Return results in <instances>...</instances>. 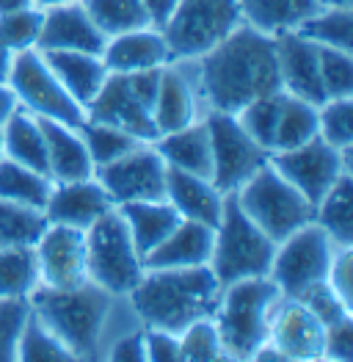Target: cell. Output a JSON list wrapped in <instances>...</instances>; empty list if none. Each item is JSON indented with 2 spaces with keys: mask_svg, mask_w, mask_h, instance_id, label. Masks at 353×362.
<instances>
[{
  "mask_svg": "<svg viewBox=\"0 0 353 362\" xmlns=\"http://www.w3.org/2000/svg\"><path fill=\"white\" fill-rule=\"evenodd\" d=\"M105 360L114 362H147V340H144V327H136L130 332L119 334L114 346L108 349Z\"/></svg>",
  "mask_w": 353,
  "mask_h": 362,
  "instance_id": "47",
  "label": "cell"
},
{
  "mask_svg": "<svg viewBox=\"0 0 353 362\" xmlns=\"http://www.w3.org/2000/svg\"><path fill=\"white\" fill-rule=\"evenodd\" d=\"M166 199L174 205V211L182 218L215 227L221 221L227 194H221L210 177L179 172V169L169 166V172H166Z\"/></svg>",
  "mask_w": 353,
  "mask_h": 362,
  "instance_id": "22",
  "label": "cell"
},
{
  "mask_svg": "<svg viewBox=\"0 0 353 362\" xmlns=\"http://www.w3.org/2000/svg\"><path fill=\"white\" fill-rule=\"evenodd\" d=\"M298 299L318 315V321L323 324L325 329L334 327V324H340V321H345V318H353V307L325 279L318 282V285H312L309 291H304Z\"/></svg>",
  "mask_w": 353,
  "mask_h": 362,
  "instance_id": "44",
  "label": "cell"
},
{
  "mask_svg": "<svg viewBox=\"0 0 353 362\" xmlns=\"http://www.w3.org/2000/svg\"><path fill=\"white\" fill-rule=\"evenodd\" d=\"M147 362H179V334L144 327Z\"/></svg>",
  "mask_w": 353,
  "mask_h": 362,
  "instance_id": "49",
  "label": "cell"
},
{
  "mask_svg": "<svg viewBox=\"0 0 353 362\" xmlns=\"http://www.w3.org/2000/svg\"><path fill=\"white\" fill-rule=\"evenodd\" d=\"M102 61H105L108 72L127 75V72L166 66L169 61H174V56H172V47L166 42V36H163V28L147 25V28L111 36L105 42Z\"/></svg>",
  "mask_w": 353,
  "mask_h": 362,
  "instance_id": "21",
  "label": "cell"
},
{
  "mask_svg": "<svg viewBox=\"0 0 353 362\" xmlns=\"http://www.w3.org/2000/svg\"><path fill=\"white\" fill-rule=\"evenodd\" d=\"M166 160L155 150L152 141L138 144L136 150L121 155L116 160L100 166L94 177L102 182L114 205L144 202V199H163L166 197Z\"/></svg>",
  "mask_w": 353,
  "mask_h": 362,
  "instance_id": "13",
  "label": "cell"
},
{
  "mask_svg": "<svg viewBox=\"0 0 353 362\" xmlns=\"http://www.w3.org/2000/svg\"><path fill=\"white\" fill-rule=\"evenodd\" d=\"M276 243L243 213L235 194H227L221 221L213 230V252L210 269L215 274L218 285H229L249 276H265L270 272Z\"/></svg>",
  "mask_w": 353,
  "mask_h": 362,
  "instance_id": "5",
  "label": "cell"
},
{
  "mask_svg": "<svg viewBox=\"0 0 353 362\" xmlns=\"http://www.w3.org/2000/svg\"><path fill=\"white\" fill-rule=\"evenodd\" d=\"M318 136L337 150L353 147V97L325 100L318 105Z\"/></svg>",
  "mask_w": 353,
  "mask_h": 362,
  "instance_id": "42",
  "label": "cell"
},
{
  "mask_svg": "<svg viewBox=\"0 0 353 362\" xmlns=\"http://www.w3.org/2000/svg\"><path fill=\"white\" fill-rule=\"evenodd\" d=\"M17 362H75L69 349L61 343L56 334L50 332V327L28 313L25 327L20 332V343H17Z\"/></svg>",
  "mask_w": 353,
  "mask_h": 362,
  "instance_id": "37",
  "label": "cell"
},
{
  "mask_svg": "<svg viewBox=\"0 0 353 362\" xmlns=\"http://www.w3.org/2000/svg\"><path fill=\"white\" fill-rule=\"evenodd\" d=\"M282 94L285 91H273L251 100L249 105H243L235 117L240 127L268 152H273V141H276V124H279V111H282Z\"/></svg>",
  "mask_w": 353,
  "mask_h": 362,
  "instance_id": "39",
  "label": "cell"
},
{
  "mask_svg": "<svg viewBox=\"0 0 353 362\" xmlns=\"http://www.w3.org/2000/svg\"><path fill=\"white\" fill-rule=\"evenodd\" d=\"M28 304L69 349L72 360H105L119 334L144 327L127 296H116L91 279L78 288L39 285Z\"/></svg>",
  "mask_w": 353,
  "mask_h": 362,
  "instance_id": "1",
  "label": "cell"
},
{
  "mask_svg": "<svg viewBox=\"0 0 353 362\" xmlns=\"http://www.w3.org/2000/svg\"><path fill=\"white\" fill-rule=\"evenodd\" d=\"M337 252L340 246L331 241V235L315 221H309L290 233L285 241L276 243L268 276L276 282L282 296L298 299L304 291H309L312 285L328 276Z\"/></svg>",
  "mask_w": 353,
  "mask_h": 362,
  "instance_id": "9",
  "label": "cell"
},
{
  "mask_svg": "<svg viewBox=\"0 0 353 362\" xmlns=\"http://www.w3.org/2000/svg\"><path fill=\"white\" fill-rule=\"evenodd\" d=\"M105 36L91 23L83 3H64L44 8V23L39 36V50H72V53H94L102 56Z\"/></svg>",
  "mask_w": 353,
  "mask_h": 362,
  "instance_id": "20",
  "label": "cell"
},
{
  "mask_svg": "<svg viewBox=\"0 0 353 362\" xmlns=\"http://www.w3.org/2000/svg\"><path fill=\"white\" fill-rule=\"evenodd\" d=\"M276 59H279V81L285 94L301 97L312 105L325 103L318 45H312L295 30L282 33L276 36Z\"/></svg>",
  "mask_w": 353,
  "mask_h": 362,
  "instance_id": "18",
  "label": "cell"
},
{
  "mask_svg": "<svg viewBox=\"0 0 353 362\" xmlns=\"http://www.w3.org/2000/svg\"><path fill=\"white\" fill-rule=\"evenodd\" d=\"M86 263L88 279L116 296H127L144 276V255L119 208H111L86 230Z\"/></svg>",
  "mask_w": 353,
  "mask_h": 362,
  "instance_id": "6",
  "label": "cell"
},
{
  "mask_svg": "<svg viewBox=\"0 0 353 362\" xmlns=\"http://www.w3.org/2000/svg\"><path fill=\"white\" fill-rule=\"evenodd\" d=\"M20 108V100L8 83H0V127L11 119V114Z\"/></svg>",
  "mask_w": 353,
  "mask_h": 362,
  "instance_id": "51",
  "label": "cell"
},
{
  "mask_svg": "<svg viewBox=\"0 0 353 362\" xmlns=\"http://www.w3.org/2000/svg\"><path fill=\"white\" fill-rule=\"evenodd\" d=\"M235 199L273 243L285 241L315 216V208L304 199V194L285 180L270 160L237 188Z\"/></svg>",
  "mask_w": 353,
  "mask_h": 362,
  "instance_id": "7",
  "label": "cell"
},
{
  "mask_svg": "<svg viewBox=\"0 0 353 362\" xmlns=\"http://www.w3.org/2000/svg\"><path fill=\"white\" fill-rule=\"evenodd\" d=\"M44 61L50 64V69L56 72L64 89L69 91L83 108L97 97V91L102 89V83L108 81V66L102 56L94 53H72V50H42Z\"/></svg>",
  "mask_w": 353,
  "mask_h": 362,
  "instance_id": "26",
  "label": "cell"
},
{
  "mask_svg": "<svg viewBox=\"0 0 353 362\" xmlns=\"http://www.w3.org/2000/svg\"><path fill=\"white\" fill-rule=\"evenodd\" d=\"M213 230L199 221L182 218L174 230L157 243L147 257V269H191V266H207L213 252Z\"/></svg>",
  "mask_w": 353,
  "mask_h": 362,
  "instance_id": "24",
  "label": "cell"
},
{
  "mask_svg": "<svg viewBox=\"0 0 353 362\" xmlns=\"http://www.w3.org/2000/svg\"><path fill=\"white\" fill-rule=\"evenodd\" d=\"M47 224L44 211L0 199V246H36Z\"/></svg>",
  "mask_w": 353,
  "mask_h": 362,
  "instance_id": "36",
  "label": "cell"
},
{
  "mask_svg": "<svg viewBox=\"0 0 353 362\" xmlns=\"http://www.w3.org/2000/svg\"><path fill=\"white\" fill-rule=\"evenodd\" d=\"M237 3L243 23L273 39L298 30L321 8V0H237Z\"/></svg>",
  "mask_w": 353,
  "mask_h": 362,
  "instance_id": "27",
  "label": "cell"
},
{
  "mask_svg": "<svg viewBox=\"0 0 353 362\" xmlns=\"http://www.w3.org/2000/svg\"><path fill=\"white\" fill-rule=\"evenodd\" d=\"M50 191H53V177L50 175L23 166L17 160L0 158V199L44 211V205L50 199Z\"/></svg>",
  "mask_w": 353,
  "mask_h": 362,
  "instance_id": "31",
  "label": "cell"
},
{
  "mask_svg": "<svg viewBox=\"0 0 353 362\" xmlns=\"http://www.w3.org/2000/svg\"><path fill=\"white\" fill-rule=\"evenodd\" d=\"M279 299L282 291L268 274L237 279L221 288V299L213 321L218 327L227 360H254L260 346L268 340L270 315Z\"/></svg>",
  "mask_w": 353,
  "mask_h": 362,
  "instance_id": "4",
  "label": "cell"
},
{
  "mask_svg": "<svg viewBox=\"0 0 353 362\" xmlns=\"http://www.w3.org/2000/svg\"><path fill=\"white\" fill-rule=\"evenodd\" d=\"M42 23H44V8H39V6H28V8H17V11H8V14H0V42L11 53L39 50Z\"/></svg>",
  "mask_w": 353,
  "mask_h": 362,
  "instance_id": "40",
  "label": "cell"
},
{
  "mask_svg": "<svg viewBox=\"0 0 353 362\" xmlns=\"http://www.w3.org/2000/svg\"><path fill=\"white\" fill-rule=\"evenodd\" d=\"M111 208H116V205L111 202L102 182L91 175L83 180L53 182L50 199L44 205V216L50 224H66V227L86 233L88 227Z\"/></svg>",
  "mask_w": 353,
  "mask_h": 362,
  "instance_id": "19",
  "label": "cell"
},
{
  "mask_svg": "<svg viewBox=\"0 0 353 362\" xmlns=\"http://www.w3.org/2000/svg\"><path fill=\"white\" fill-rule=\"evenodd\" d=\"M207 111L237 114L251 100L282 91L276 39L240 23L221 45L196 59Z\"/></svg>",
  "mask_w": 353,
  "mask_h": 362,
  "instance_id": "2",
  "label": "cell"
},
{
  "mask_svg": "<svg viewBox=\"0 0 353 362\" xmlns=\"http://www.w3.org/2000/svg\"><path fill=\"white\" fill-rule=\"evenodd\" d=\"M80 3L105 39L152 25L144 0H80Z\"/></svg>",
  "mask_w": 353,
  "mask_h": 362,
  "instance_id": "34",
  "label": "cell"
},
{
  "mask_svg": "<svg viewBox=\"0 0 353 362\" xmlns=\"http://www.w3.org/2000/svg\"><path fill=\"white\" fill-rule=\"evenodd\" d=\"M270 163L315 208L342 175H353V147L337 150L318 136L293 150L270 152Z\"/></svg>",
  "mask_w": 353,
  "mask_h": 362,
  "instance_id": "12",
  "label": "cell"
},
{
  "mask_svg": "<svg viewBox=\"0 0 353 362\" xmlns=\"http://www.w3.org/2000/svg\"><path fill=\"white\" fill-rule=\"evenodd\" d=\"M152 144H155V150L160 152V158L166 160V166L210 177V172H213V147H210V133H207L205 119L191 122V124L172 130V133H160Z\"/></svg>",
  "mask_w": 353,
  "mask_h": 362,
  "instance_id": "25",
  "label": "cell"
},
{
  "mask_svg": "<svg viewBox=\"0 0 353 362\" xmlns=\"http://www.w3.org/2000/svg\"><path fill=\"white\" fill-rule=\"evenodd\" d=\"M86 119L114 124L119 130L133 133L141 141H155L157 139L155 114H152V108L147 103L133 91L127 75H116V72L108 75L102 89L97 91V97L88 103Z\"/></svg>",
  "mask_w": 353,
  "mask_h": 362,
  "instance_id": "17",
  "label": "cell"
},
{
  "mask_svg": "<svg viewBox=\"0 0 353 362\" xmlns=\"http://www.w3.org/2000/svg\"><path fill=\"white\" fill-rule=\"evenodd\" d=\"M8 86L17 94L20 108L30 111L39 119H53L69 127H80L86 122V108L64 89L42 50L17 53Z\"/></svg>",
  "mask_w": 353,
  "mask_h": 362,
  "instance_id": "10",
  "label": "cell"
},
{
  "mask_svg": "<svg viewBox=\"0 0 353 362\" xmlns=\"http://www.w3.org/2000/svg\"><path fill=\"white\" fill-rule=\"evenodd\" d=\"M312 139H318V105H312L301 97H293V94H282L273 152L293 150Z\"/></svg>",
  "mask_w": 353,
  "mask_h": 362,
  "instance_id": "35",
  "label": "cell"
},
{
  "mask_svg": "<svg viewBox=\"0 0 353 362\" xmlns=\"http://www.w3.org/2000/svg\"><path fill=\"white\" fill-rule=\"evenodd\" d=\"M39 8H50V6H64V3H78V0H33Z\"/></svg>",
  "mask_w": 353,
  "mask_h": 362,
  "instance_id": "54",
  "label": "cell"
},
{
  "mask_svg": "<svg viewBox=\"0 0 353 362\" xmlns=\"http://www.w3.org/2000/svg\"><path fill=\"white\" fill-rule=\"evenodd\" d=\"M295 33L318 47L353 53V6H321Z\"/></svg>",
  "mask_w": 353,
  "mask_h": 362,
  "instance_id": "32",
  "label": "cell"
},
{
  "mask_svg": "<svg viewBox=\"0 0 353 362\" xmlns=\"http://www.w3.org/2000/svg\"><path fill=\"white\" fill-rule=\"evenodd\" d=\"M325 282L353 307V246H340Z\"/></svg>",
  "mask_w": 353,
  "mask_h": 362,
  "instance_id": "46",
  "label": "cell"
},
{
  "mask_svg": "<svg viewBox=\"0 0 353 362\" xmlns=\"http://www.w3.org/2000/svg\"><path fill=\"white\" fill-rule=\"evenodd\" d=\"M28 313V299H0V362H17V343Z\"/></svg>",
  "mask_w": 353,
  "mask_h": 362,
  "instance_id": "45",
  "label": "cell"
},
{
  "mask_svg": "<svg viewBox=\"0 0 353 362\" xmlns=\"http://www.w3.org/2000/svg\"><path fill=\"white\" fill-rule=\"evenodd\" d=\"M80 133L86 139L88 155L94 160V172L100 166H105V163L121 158V155H127L130 150H136L138 144H144L141 139H136L127 130H119L114 124H102V122H91V119H86L80 124Z\"/></svg>",
  "mask_w": 353,
  "mask_h": 362,
  "instance_id": "38",
  "label": "cell"
},
{
  "mask_svg": "<svg viewBox=\"0 0 353 362\" xmlns=\"http://www.w3.org/2000/svg\"><path fill=\"white\" fill-rule=\"evenodd\" d=\"M36 263H39V285L44 288H78L88 282L86 263V233L47 224L42 238L36 241Z\"/></svg>",
  "mask_w": 353,
  "mask_h": 362,
  "instance_id": "16",
  "label": "cell"
},
{
  "mask_svg": "<svg viewBox=\"0 0 353 362\" xmlns=\"http://www.w3.org/2000/svg\"><path fill=\"white\" fill-rule=\"evenodd\" d=\"M152 114L157 124V136L179 130L196 119H205L207 105L196 75V59H174L163 66Z\"/></svg>",
  "mask_w": 353,
  "mask_h": 362,
  "instance_id": "15",
  "label": "cell"
},
{
  "mask_svg": "<svg viewBox=\"0 0 353 362\" xmlns=\"http://www.w3.org/2000/svg\"><path fill=\"white\" fill-rule=\"evenodd\" d=\"M3 136V158L30 166L36 172H47V150H44V133L42 122L25 108H17L11 119L0 127Z\"/></svg>",
  "mask_w": 353,
  "mask_h": 362,
  "instance_id": "29",
  "label": "cell"
},
{
  "mask_svg": "<svg viewBox=\"0 0 353 362\" xmlns=\"http://www.w3.org/2000/svg\"><path fill=\"white\" fill-rule=\"evenodd\" d=\"M14 59H17V53H11V50L0 42V83H8L11 69H14Z\"/></svg>",
  "mask_w": 353,
  "mask_h": 362,
  "instance_id": "52",
  "label": "cell"
},
{
  "mask_svg": "<svg viewBox=\"0 0 353 362\" xmlns=\"http://www.w3.org/2000/svg\"><path fill=\"white\" fill-rule=\"evenodd\" d=\"M0 158H3V136H0Z\"/></svg>",
  "mask_w": 353,
  "mask_h": 362,
  "instance_id": "56",
  "label": "cell"
},
{
  "mask_svg": "<svg viewBox=\"0 0 353 362\" xmlns=\"http://www.w3.org/2000/svg\"><path fill=\"white\" fill-rule=\"evenodd\" d=\"M42 122L44 133V150H47V172L53 182H69L83 180L94 175V160L88 155L86 139L80 127H69L53 119Z\"/></svg>",
  "mask_w": 353,
  "mask_h": 362,
  "instance_id": "23",
  "label": "cell"
},
{
  "mask_svg": "<svg viewBox=\"0 0 353 362\" xmlns=\"http://www.w3.org/2000/svg\"><path fill=\"white\" fill-rule=\"evenodd\" d=\"M36 6L33 0H0V14H8V11H17V8H28Z\"/></svg>",
  "mask_w": 353,
  "mask_h": 362,
  "instance_id": "53",
  "label": "cell"
},
{
  "mask_svg": "<svg viewBox=\"0 0 353 362\" xmlns=\"http://www.w3.org/2000/svg\"><path fill=\"white\" fill-rule=\"evenodd\" d=\"M127 299L144 327L179 334L193 321L215 315L221 285L210 266L147 269Z\"/></svg>",
  "mask_w": 353,
  "mask_h": 362,
  "instance_id": "3",
  "label": "cell"
},
{
  "mask_svg": "<svg viewBox=\"0 0 353 362\" xmlns=\"http://www.w3.org/2000/svg\"><path fill=\"white\" fill-rule=\"evenodd\" d=\"M227 360L224 343L213 318L193 321L179 332V362H221Z\"/></svg>",
  "mask_w": 353,
  "mask_h": 362,
  "instance_id": "41",
  "label": "cell"
},
{
  "mask_svg": "<svg viewBox=\"0 0 353 362\" xmlns=\"http://www.w3.org/2000/svg\"><path fill=\"white\" fill-rule=\"evenodd\" d=\"M207 133L213 147V172L210 180L221 194H235L251 175H257L270 160V152L260 147L237 122L235 114L207 111Z\"/></svg>",
  "mask_w": 353,
  "mask_h": 362,
  "instance_id": "11",
  "label": "cell"
},
{
  "mask_svg": "<svg viewBox=\"0 0 353 362\" xmlns=\"http://www.w3.org/2000/svg\"><path fill=\"white\" fill-rule=\"evenodd\" d=\"M119 213L124 216V221L130 227V235H133V241H136L138 252L144 257L182 221V216L174 211V205L166 197L119 205Z\"/></svg>",
  "mask_w": 353,
  "mask_h": 362,
  "instance_id": "28",
  "label": "cell"
},
{
  "mask_svg": "<svg viewBox=\"0 0 353 362\" xmlns=\"http://www.w3.org/2000/svg\"><path fill=\"white\" fill-rule=\"evenodd\" d=\"M331 362L353 360V318H345L325 329V357Z\"/></svg>",
  "mask_w": 353,
  "mask_h": 362,
  "instance_id": "48",
  "label": "cell"
},
{
  "mask_svg": "<svg viewBox=\"0 0 353 362\" xmlns=\"http://www.w3.org/2000/svg\"><path fill=\"white\" fill-rule=\"evenodd\" d=\"M312 221L331 235L337 246H353V175H342L315 205Z\"/></svg>",
  "mask_w": 353,
  "mask_h": 362,
  "instance_id": "30",
  "label": "cell"
},
{
  "mask_svg": "<svg viewBox=\"0 0 353 362\" xmlns=\"http://www.w3.org/2000/svg\"><path fill=\"white\" fill-rule=\"evenodd\" d=\"M321 59V81H323L325 100L353 97V53L334 50V47H318Z\"/></svg>",
  "mask_w": 353,
  "mask_h": 362,
  "instance_id": "43",
  "label": "cell"
},
{
  "mask_svg": "<svg viewBox=\"0 0 353 362\" xmlns=\"http://www.w3.org/2000/svg\"><path fill=\"white\" fill-rule=\"evenodd\" d=\"M144 6H147L149 17H152V25L163 28V23L169 20V14L174 11L176 0H144Z\"/></svg>",
  "mask_w": 353,
  "mask_h": 362,
  "instance_id": "50",
  "label": "cell"
},
{
  "mask_svg": "<svg viewBox=\"0 0 353 362\" xmlns=\"http://www.w3.org/2000/svg\"><path fill=\"white\" fill-rule=\"evenodd\" d=\"M321 6H353V0H321Z\"/></svg>",
  "mask_w": 353,
  "mask_h": 362,
  "instance_id": "55",
  "label": "cell"
},
{
  "mask_svg": "<svg viewBox=\"0 0 353 362\" xmlns=\"http://www.w3.org/2000/svg\"><path fill=\"white\" fill-rule=\"evenodd\" d=\"M282 362H318L325 357V327L301 302L282 296L268 327V340Z\"/></svg>",
  "mask_w": 353,
  "mask_h": 362,
  "instance_id": "14",
  "label": "cell"
},
{
  "mask_svg": "<svg viewBox=\"0 0 353 362\" xmlns=\"http://www.w3.org/2000/svg\"><path fill=\"white\" fill-rule=\"evenodd\" d=\"M243 23L237 0H176L163 23L174 59H199L221 45Z\"/></svg>",
  "mask_w": 353,
  "mask_h": 362,
  "instance_id": "8",
  "label": "cell"
},
{
  "mask_svg": "<svg viewBox=\"0 0 353 362\" xmlns=\"http://www.w3.org/2000/svg\"><path fill=\"white\" fill-rule=\"evenodd\" d=\"M39 288L33 246H0V299H28Z\"/></svg>",
  "mask_w": 353,
  "mask_h": 362,
  "instance_id": "33",
  "label": "cell"
}]
</instances>
